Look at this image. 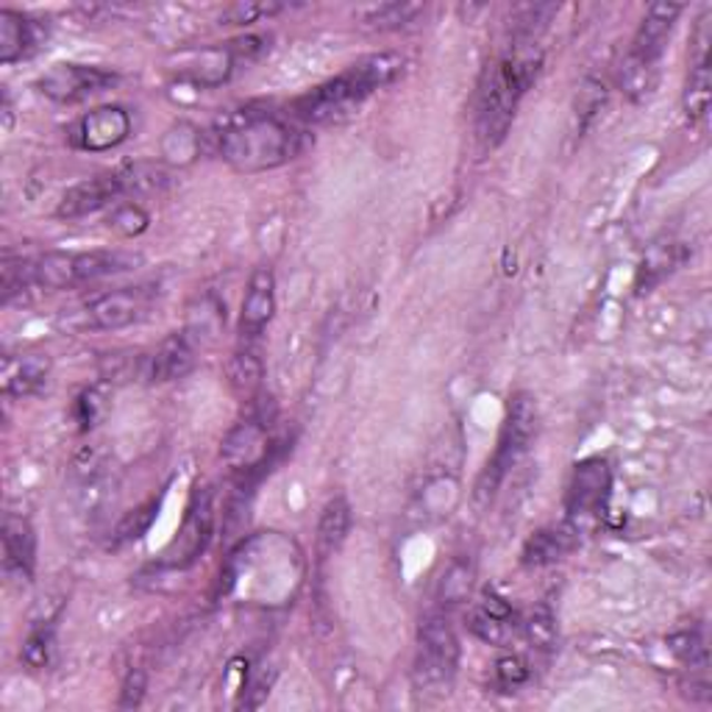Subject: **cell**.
<instances>
[{"instance_id": "30bf717a", "label": "cell", "mask_w": 712, "mask_h": 712, "mask_svg": "<svg viewBox=\"0 0 712 712\" xmlns=\"http://www.w3.org/2000/svg\"><path fill=\"white\" fill-rule=\"evenodd\" d=\"M153 304L151 287H120L112 293H103L87 306V317L95 328L103 332H118V328L131 326L142 321Z\"/></svg>"}, {"instance_id": "d6a6232c", "label": "cell", "mask_w": 712, "mask_h": 712, "mask_svg": "<svg viewBox=\"0 0 712 712\" xmlns=\"http://www.w3.org/2000/svg\"><path fill=\"white\" fill-rule=\"evenodd\" d=\"M470 588H474V562L454 560L440 579V601L443 604H459V601L468 599Z\"/></svg>"}, {"instance_id": "52a82bcc", "label": "cell", "mask_w": 712, "mask_h": 712, "mask_svg": "<svg viewBox=\"0 0 712 712\" xmlns=\"http://www.w3.org/2000/svg\"><path fill=\"white\" fill-rule=\"evenodd\" d=\"M215 531V507H212V492L206 487L193 492L184 523L170 546L164 549L162 562L167 568H190L206 551Z\"/></svg>"}, {"instance_id": "9a60e30c", "label": "cell", "mask_w": 712, "mask_h": 712, "mask_svg": "<svg viewBox=\"0 0 712 712\" xmlns=\"http://www.w3.org/2000/svg\"><path fill=\"white\" fill-rule=\"evenodd\" d=\"M682 12L684 7H679V3H654V7H649L638 34H634L629 57H638L643 59V62L660 64L668 40H671L673 26H677L679 14Z\"/></svg>"}, {"instance_id": "f1b7e54d", "label": "cell", "mask_w": 712, "mask_h": 712, "mask_svg": "<svg viewBox=\"0 0 712 712\" xmlns=\"http://www.w3.org/2000/svg\"><path fill=\"white\" fill-rule=\"evenodd\" d=\"M201 153V134L190 123H179L162 140V156L170 164H190Z\"/></svg>"}, {"instance_id": "277c9868", "label": "cell", "mask_w": 712, "mask_h": 712, "mask_svg": "<svg viewBox=\"0 0 712 712\" xmlns=\"http://www.w3.org/2000/svg\"><path fill=\"white\" fill-rule=\"evenodd\" d=\"M459 668V638L451 621L431 612L418 627L415 688L429 695H446Z\"/></svg>"}, {"instance_id": "9c48e42d", "label": "cell", "mask_w": 712, "mask_h": 712, "mask_svg": "<svg viewBox=\"0 0 712 712\" xmlns=\"http://www.w3.org/2000/svg\"><path fill=\"white\" fill-rule=\"evenodd\" d=\"M131 134V118L123 106H98L81 114L68 129L70 145L79 151L103 153L123 145Z\"/></svg>"}, {"instance_id": "7a4b0ae2", "label": "cell", "mask_w": 712, "mask_h": 712, "mask_svg": "<svg viewBox=\"0 0 712 712\" xmlns=\"http://www.w3.org/2000/svg\"><path fill=\"white\" fill-rule=\"evenodd\" d=\"M404 73L398 53H374L350 64L345 73L293 101V118L306 125H326L348 118L363 106L376 90L393 84Z\"/></svg>"}, {"instance_id": "d590c367", "label": "cell", "mask_w": 712, "mask_h": 712, "mask_svg": "<svg viewBox=\"0 0 712 712\" xmlns=\"http://www.w3.org/2000/svg\"><path fill=\"white\" fill-rule=\"evenodd\" d=\"M668 649H671L673 657L682 660L690 671H704L706 668V645L699 629L677 632L671 640H668Z\"/></svg>"}, {"instance_id": "f546056e", "label": "cell", "mask_w": 712, "mask_h": 712, "mask_svg": "<svg viewBox=\"0 0 712 712\" xmlns=\"http://www.w3.org/2000/svg\"><path fill=\"white\" fill-rule=\"evenodd\" d=\"M712 98V75L710 62H695L690 70L688 87H684V114L690 120H701L710 109Z\"/></svg>"}, {"instance_id": "ffe728a7", "label": "cell", "mask_w": 712, "mask_h": 712, "mask_svg": "<svg viewBox=\"0 0 712 712\" xmlns=\"http://www.w3.org/2000/svg\"><path fill=\"white\" fill-rule=\"evenodd\" d=\"M579 543V531L573 529L571 523L560 526H546V529L535 531L529 540H526L523 551H520V562L526 568H546L560 562L562 557L571 555Z\"/></svg>"}, {"instance_id": "7c38bea8", "label": "cell", "mask_w": 712, "mask_h": 712, "mask_svg": "<svg viewBox=\"0 0 712 712\" xmlns=\"http://www.w3.org/2000/svg\"><path fill=\"white\" fill-rule=\"evenodd\" d=\"M195 368V348L187 334H173L156 350L140 356V379L148 385H167L184 379Z\"/></svg>"}, {"instance_id": "ba28073f", "label": "cell", "mask_w": 712, "mask_h": 712, "mask_svg": "<svg viewBox=\"0 0 712 712\" xmlns=\"http://www.w3.org/2000/svg\"><path fill=\"white\" fill-rule=\"evenodd\" d=\"M114 81L118 75L112 70L95 64H57L37 81V90L57 103H75L109 90Z\"/></svg>"}, {"instance_id": "3957f363", "label": "cell", "mask_w": 712, "mask_h": 712, "mask_svg": "<svg viewBox=\"0 0 712 712\" xmlns=\"http://www.w3.org/2000/svg\"><path fill=\"white\" fill-rule=\"evenodd\" d=\"M540 64H543V57L535 45H518L496 64L485 92H481L479 118H476V131H479V140L485 145L492 148L507 136L520 98L538 81Z\"/></svg>"}, {"instance_id": "6da1fadb", "label": "cell", "mask_w": 712, "mask_h": 712, "mask_svg": "<svg viewBox=\"0 0 712 712\" xmlns=\"http://www.w3.org/2000/svg\"><path fill=\"white\" fill-rule=\"evenodd\" d=\"M217 153L237 173H265L293 162L304 151V131L273 112H243L221 120Z\"/></svg>"}, {"instance_id": "484cf974", "label": "cell", "mask_w": 712, "mask_h": 712, "mask_svg": "<svg viewBox=\"0 0 712 712\" xmlns=\"http://www.w3.org/2000/svg\"><path fill=\"white\" fill-rule=\"evenodd\" d=\"M426 12L424 3H407V0H396V3H379V7H365L356 12L359 23L368 26L374 31H396L404 26L415 23L420 14Z\"/></svg>"}, {"instance_id": "4316f807", "label": "cell", "mask_w": 712, "mask_h": 712, "mask_svg": "<svg viewBox=\"0 0 712 712\" xmlns=\"http://www.w3.org/2000/svg\"><path fill=\"white\" fill-rule=\"evenodd\" d=\"M684 260H688V251H684V245H679V243L654 245V248L645 254L643 265H640V271H638L640 293H645V289H651L654 284H660L665 276H671L677 267H682Z\"/></svg>"}, {"instance_id": "8fae6325", "label": "cell", "mask_w": 712, "mask_h": 712, "mask_svg": "<svg viewBox=\"0 0 712 712\" xmlns=\"http://www.w3.org/2000/svg\"><path fill=\"white\" fill-rule=\"evenodd\" d=\"M120 195H125V187L118 170L114 173H101L95 179H87V182L70 187L62 195V201H59L57 217H62V221H79V217L95 215V212L114 204Z\"/></svg>"}, {"instance_id": "b9f144b4", "label": "cell", "mask_w": 712, "mask_h": 712, "mask_svg": "<svg viewBox=\"0 0 712 712\" xmlns=\"http://www.w3.org/2000/svg\"><path fill=\"white\" fill-rule=\"evenodd\" d=\"M145 688H148L145 673L131 671L129 677H125L123 690H120L118 706H123V710H134V706H140L142 699H145Z\"/></svg>"}, {"instance_id": "74e56055", "label": "cell", "mask_w": 712, "mask_h": 712, "mask_svg": "<svg viewBox=\"0 0 712 712\" xmlns=\"http://www.w3.org/2000/svg\"><path fill=\"white\" fill-rule=\"evenodd\" d=\"M159 512V501L153 498V501L142 504V507H136L134 512L125 515L123 520H120L118 531H114V538H118V543H125V540H136L142 538L148 529H151L153 518H156Z\"/></svg>"}, {"instance_id": "83f0119b", "label": "cell", "mask_w": 712, "mask_h": 712, "mask_svg": "<svg viewBox=\"0 0 712 712\" xmlns=\"http://www.w3.org/2000/svg\"><path fill=\"white\" fill-rule=\"evenodd\" d=\"M120 179H123L125 193H159L170 184V175L162 164L156 162H134L125 164V167L118 170Z\"/></svg>"}, {"instance_id": "836d02e7", "label": "cell", "mask_w": 712, "mask_h": 712, "mask_svg": "<svg viewBox=\"0 0 712 712\" xmlns=\"http://www.w3.org/2000/svg\"><path fill=\"white\" fill-rule=\"evenodd\" d=\"M523 634L529 640L531 649L538 651H551L557 643V618L551 612V607L540 604L531 610L529 621L523 623Z\"/></svg>"}, {"instance_id": "d4e9b609", "label": "cell", "mask_w": 712, "mask_h": 712, "mask_svg": "<svg viewBox=\"0 0 712 712\" xmlns=\"http://www.w3.org/2000/svg\"><path fill=\"white\" fill-rule=\"evenodd\" d=\"M657 84H660V64L643 62L638 57H627L618 70V87L623 95L634 103H643L654 95Z\"/></svg>"}, {"instance_id": "2e32d148", "label": "cell", "mask_w": 712, "mask_h": 712, "mask_svg": "<svg viewBox=\"0 0 712 712\" xmlns=\"http://www.w3.org/2000/svg\"><path fill=\"white\" fill-rule=\"evenodd\" d=\"M267 420L265 418H248L240 426L228 431L223 440L221 457L228 468L234 470H251L262 468L267 457Z\"/></svg>"}, {"instance_id": "60d3db41", "label": "cell", "mask_w": 712, "mask_h": 712, "mask_svg": "<svg viewBox=\"0 0 712 712\" xmlns=\"http://www.w3.org/2000/svg\"><path fill=\"white\" fill-rule=\"evenodd\" d=\"M262 376V365L260 359H256V354H251V350H245V354H237L234 356L232 363V382L237 387H245V390H251V387L260 382Z\"/></svg>"}, {"instance_id": "603a6c76", "label": "cell", "mask_w": 712, "mask_h": 712, "mask_svg": "<svg viewBox=\"0 0 712 712\" xmlns=\"http://www.w3.org/2000/svg\"><path fill=\"white\" fill-rule=\"evenodd\" d=\"M31 282L34 287L42 289H68L79 287L75 278V254H64V251H51L37 260H31Z\"/></svg>"}, {"instance_id": "8d00e7d4", "label": "cell", "mask_w": 712, "mask_h": 712, "mask_svg": "<svg viewBox=\"0 0 712 712\" xmlns=\"http://www.w3.org/2000/svg\"><path fill=\"white\" fill-rule=\"evenodd\" d=\"M106 226L120 237H140L151 226V215L140 204H118L106 217Z\"/></svg>"}, {"instance_id": "8992f818", "label": "cell", "mask_w": 712, "mask_h": 712, "mask_svg": "<svg viewBox=\"0 0 712 712\" xmlns=\"http://www.w3.org/2000/svg\"><path fill=\"white\" fill-rule=\"evenodd\" d=\"M610 490H612V470L607 459L590 457V459H582V462L573 468L571 485H568V496H566V512H568L566 520L579 531V535L604 515L607 501H610Z\"/></svg>"}, {"instance_id": "5b68a950", "label": "cell", "mask_w": 712, "mask_h": 712, "mask_svg": "<svg viewBox=\"0 0 712 712\" xmlns=\"http://www.w3.org/2000/svg\"><path fill=\"white\" fill-rule=\"evenodd\" d=\"M538 431V404L529 393H518V396L509 401L507 420L501 426V437H498V448L492 454V459L487 462L485 474H481L479 485H476V498L485 501V498L496 496L498 485L507 479L509 470L520 462L526 451H529V443Z\"/></svg>"}, {"instance_id": "44dd1931", "label": "cell", "mask_w": 712, "mask_h": 712, "mask_svg": "<svg viewBox=\"0 0 712 712\" xmlns=\"http://www.w3.org/2000/svg\"><path fill=\"white\" fill-rule=\"evenodd\" d=\"M34 42V23H29L23 14L12 12V9H3V12H0V62H20L23 57H29Z\"/></svg>"}, {"instance_id": "ab89813d", "label": "cell", "mask_w": 712, "mask_h": 712, "mask_svg": "<svg viewBox=\"0 0 712 712\" xmlns=\"http://www.w3.org/2000/svg\"><path fill=\"white\" fill-rule=\"evenodd\" d=\"M529 682V665H526L523 657H501L496 662V684L504 690V693H512V690L523 688Z\"/></svg>"}, {"instance_id": "cb8c5ba5", "label": "cell", "mask_w": 712, "mask_h": 712, "mask_svg": "<svg viewBox=\"0 0 712 712\" xmlns=\"http://www.w3.org/2000/svg\"><path fill=\"white\" fill-rule=\"evenodd\" d=\"M350 529V504L345 496H334L323 507L321 523H317V551L321 557H332L345 543Z\"/></svg>"}, {"instance_id": "7402d4cb", "label": "cell", "mask_w": 712, "mask_h": 712, "mask_svg": "<svg viewBox=\"0 0 712 712\" xmlns=\"http://www.w3.org/2000/svg\"><path fill=\"white\" fill-rule=\"evenodd\" d=\"M142 256L125 254V251H90V254H75V278L79 284L98 282V278L118 276L140 265Z\"/></svg>"}, {"instance_id": "1f68e13d", "label": "cell", "mask_w": 712, "mask_h": 712, "mask_svg": "<svg viewBox=\"0 0 712 712\" xmlns=\"http://www.w3.org/2000/svg\"><path fill=\"white\" fill-rule=\"evenodd\" d=\"M109 398H112V393H109V385L87 387V390L81 393L79 398H75L73 415H75V420H79V429L81 431L95 429V426L101 424L103 418H106Z\"/></svg>"}, {"instance_id": "ac0fdd59", "label": "cell", "mask_w": 712, "mask_h": 712, "mask_svg": "<svg viewBox=\"0 0 712 712\" xmlns=\"http://www.w3.org/2000/svg\"><path fill=\"white\" fill-rule=\"evenodd\" d=\"M51 359L45 354L7 356L0 370V387L7 398H29L48 385Z\"/></svg>"}, {"instance_id": "7bdbcfd3", "label": "cell", "mask_w": 712, "mask_h": 712, "mask_svg": "<svg viewBox=\"0 0 712 712\" xmlns=\"http://www.w3.org/2000/svg\"><path fill=\"white\" fill-rule=\"evenodd\" d=\"M226 48L232 51L234 62H240V59L251 62V59H260L262 53L271 48V40H267V37H243V40H234L232 45Z\"/></svg>"}, {"instance_id": "e0dca14e", "label": "cell", "mask_w": 712, "mask_h": 712, "mask_svg": "<svg viewBox=\"0 0 712 712\" xmlns=\"http://www.w3.org/2000/svg\"><path fill=\"white\" fill-rule=\"evenodd\" d=\"M273 312H276V278L267 267H260L251 276L243 298V312H240V334H243V339L260 337L267 323H271Z\"/></svg>"}, {"instance_id": "4dcf8cb0", "label": "cell", "mask_w": 712, "mask_h": 712, "mask_svg": "<svg viewBox=\"0 0 712 712\" xmlns=\"http://www.w3.org/2000/svg\"><path fill=\"white\" fill-rule=\"evenodd\" d=\"M53 654H57V632H53V627H37L23 640V649H20V660L29 671H45L53 662Z\"/></svg>"}, {"instance_id": "e575fe53", "label": "cell", "mask_w": 712, "mask_h": 712, "mask_svg": "<svg viewBox=\"0 0 712 712\" xmlns=\"http://www.w3.org/2000/svg\"><path fill=\"white\" fill-rule=\"evenodd\" d=\"M284 3H273V0H245V3H234V7L223 9L221 23L223 26H251L260 20L273 18V14L284 12Z\"/></svg>"}, {"instance_id": "4fadbf2b", "label": "cell", "mask_w": 712, "mask_h": 712, "mask_svg": "<svg viewBox=\"0 0 712 712\" xmlns=\"http://www.w3.org/2000/svg\"><path fill=\"white\" fill-rule=\"evenodd\" d=\"M470 632L479 640L490 645H507L509 640L518 632V616L509 607V601L504 596H498L496 590H485L481 599L470 607L468 616Z\"/></svg>"}, {"instance_id": "f35d334b", "label": "cell", "mask_w": 712, "mask_h": 712, "mask_svg": "<svg viewBox=\"0 0 712 712\" xmlns=\"http://www.w3.org/2000/svg\"><path fill=\"white\" fill-rule=\"evenodd\" d=\"M604 101H607V87L596 79L584 81L582 90H579V95H577V118H579V125H582V129L596 118V114L601 112Z\"/></svg>"}, {"instance_id": "d6986e66", "label": "cell", "mask_w": 712, "mask_h": 712, "mask_svg": "<svg viewBox=\"0 0 712 712\" xmlns=\"http://www.w3.org/2000/svg\"><path fill=\"white\" fill-rule=\"evenodd\" d=\"M234 70V57L228 48H204V51H193L179 57V79L190 81V84L201 87V90H212V87L226 84L228 75Z\"/></svg>"}, {"instance_id": "5bb4252c", "label": "cell", "mask_w": 712, "mask_h": 712, "mask_svg": "<svg viewBox=\"0 0 712 712\" xmlns=\"http://www.w3.org/2000/svg\"><path fill=\"white\" fill-rule=\"evenodd\" d=\"M37 566L34 526L20 515H7L3 520V571L14 582H31Z\"/></svg>"}]
</instances>
